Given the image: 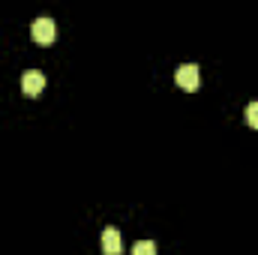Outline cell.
I'll return each instance as SVG.
<instances>
[{"label":"cell","mask_w":258,"mask_h":255,"mask_svg":"<svg viewBox=\"0 0 258 255\" xmlns=\"http://www.w3.org/2000/svg\"><path fill=\"white\" fill-rule=\"evenodd\" d=\"M42 87H45V75H42L39 69H27V72L21 75V90H24V96H39Z\"/></svg>","instance_id":"3957f363"},{"label":"cell","mask_w":258,"mask_h":255,"mask_svg":"<svg viewBox=\"0 0 258 255\" xmlns=\"http://www.w3.org/2000/svg\"><path fill=\"white\" fill-rule=\"evenodd\" d=\"M132 255H156V243L153 240H141L132 246Z\"/></svg>","instance_id":"5b68a950"},{"label":"cell","mask_w":258,"mask_h":255,"mask_svg":"<svg viewBox=\"0 0 258 255\" xmlns=\"http://www.w3.org/2000/svg\"><path fill=\"white\" fill-rule=\"evenodd\" d=\"M243 117H246V123H249L252 129H258V102H249V105H246Z\"/></svg>","instance_id":"8992f818"},{"label":"cell","mask_w":258,"mask_h":255,"mask_svg":"<svg viewBox=\"0 0 258 255\" xmlns=\"http://www.w3.org/2000/svg\"><path fill=\"white\" fill-rule=\"evenodd\" d=\"M174 81H177V87H183V90H198L201 87V69L195 63H183L177 66V72H174Z\"/></svg>","instance_id":"7a4b0ae2"},{"label":"cell","mask_w":258,"mask_h":255,"mask_svg":"<svg viewBox=\"0 0 258 255\" xmlns=\"http://www.w3.org/2000/svg\"><path fill=\"white\" fill-rule=\"evenodd\" d=\"M30 36H33V42H39V45H51V42L57 39V24H54L51 18H36V21L30 24Z\"/></svg>","instance_id":"6da1fadb"},{"label":"cell","mask_w":258,"mask_h":255,"mask_svg":"<svg viewBox=\"0 0 258 255\" xmlns=\"http://www.w3.org/2000/svg\"><path fill=\"white\" fill-rule=\"evenodd\" d=\"M99 246H102V252L105 255H120L123 252V243H120V231L117 228H102V234H99Z\"/></svg>","instance_id":"277c9868"}]
</instances>
